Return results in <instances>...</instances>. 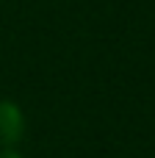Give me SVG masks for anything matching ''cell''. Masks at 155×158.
I'll return each instance as SVG.
<instances>
[{"instance_id": "cell-1", "label": "cell", "mask_w": 155, "mask_h": 158, "mask_svg": "<svg viewBox=\"0 0 155 158\" xmlns=\"http://www.w3.org/2000/svg\"><path fill=\"white\" fill-rule=\"evenodd\" d=\"M22 131H25L22 111H19L14 103L3 100V103H0V144H3V147H11L14 142H19Z\"/></svg>"}, {"instance_id": "cell-2", "label": "cell", "mask_w": 155, "mask_h": 158, "mask_svg": "<svg viewBox=\"0 0 155 158\" xmlns=\"http://www.w3.org/2000/svg\"><path fill=\"white\" fill-rule=\"evenodd\" d=\"M0 158H22V156H17L14 150H8V147H6V150H0Z\"/></svg>"}]
</instances>
